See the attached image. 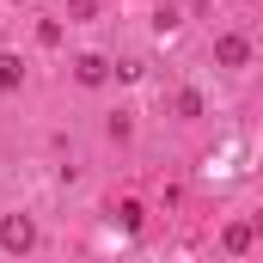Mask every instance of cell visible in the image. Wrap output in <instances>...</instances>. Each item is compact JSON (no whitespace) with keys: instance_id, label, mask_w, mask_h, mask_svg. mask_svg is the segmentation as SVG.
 Listing matches in <instances>:
<instances>
[{"instance_id":"obj_1","label":"cell","mask_w":263,"mask_h":263,"mask_svg":"<svg viewBox=\"0 0 263 263\" xmlns=\"http://www.w3.org/2000/svg\"><path fill=\"white\" fill-rule=\"evenodd\" d=\"M0 245H6V251H31V245H37V227H31L25 214H12V220L0 227Z\"/></svg>"},{"instance_id":"obj_2","label":"cell","mask_w":263,"mask_h":263,"mask_svg":"<svg viewBox=\"0 0 263 263\" xmlns=\"http://www.w3.org/2000/svg\"><path fill=\"white\" fill-rule=\"evenodd\" d=\"M214 62L220 67H245L251 62V43H245V37H220V43H214Z\"/></svg>"},{"instance_id":"obj_3","label":"cell","mask_w":263,"mask_h":263,"mask_svg":"<svg viewBox=\"0 0 263 263\" xmlns=\"http://www.w3.org/2000/svg\"><path fill=\"white\" fill-rule=\"evenodd\" d=\"M104 73H110L104 55H80V62H73V80H80V86H104Z\"/></svg>"},{"instance_id":"obj_4","label":"cell","mask_w":263,"mask_h":263,"mask_svg":"<svg viewBox=\"0 0 263 263\" xmlns=\"http://www.w3.org/2000/svg\"><path fill=\"white\" fill-rule=\"evenodd\" d=\"M18 80H25V62L18 55H0V92H18Z\"/></svg>"},{"instance_id":"obj_5","label":"cell","mask_w":263,"mask_h":263,"mask_svg":"<svg viewBox=\"0 0 263 263\" xmlns=\"http://www.w3.org/2000/svg\"><path fill=\"white\" fill-rule=\"evenodd\" d=\"M220 239H227V251H251V239H257V233H251L245 220H233V227H227Z\"/></svg>"},{"instance_id":"obj_6","label":"cell","mask_w":263,"mask_h":263,"mask_svg":"<svg viewBox=\"0 0 263 263\" xmlns=\"http://www.w3.org/2000/svg\"><path fill=\"white\" fill-rule=\"evenodd\" d=\"M117 220H123V233H141V202H123Z\"/></svg>"},{"instance_id":"obj_7","label":"cell","mask_w":263,"mask_h":263,"mask_svg":"<svg viewBox=\"0 0 263 263\" xmlns=\"http://www.w3.org/2000/svg\"><path fill=\"white\" fill-rule=\"evenodd\" d=\"M178 117H202V98H196V92H178Z\"/></svg>"},{"instance_id":"obj_8","label":"cell","mask_w":263,"mask_h":263,"mask_svg":"<svg viewBox=\"0 0 263 263\" xmlns=\"http://www.w3.org/2000/svg\"><path fill=\"white\" fill-rule=\"evenodd\" d=\"M67 12H73V18H92V12H98V0H67Z\"/></svg>"}]
</instances>
